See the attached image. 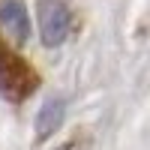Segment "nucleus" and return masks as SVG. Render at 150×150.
I'll use <instances>...</instances> for the list:
<instances>
[{
  "label": "nucleus",
  "mask_w": 150,
  "mask_h": 150,
  "mask_svg": "<svg viewBox=\"0 0 150 150\" xmlns=\"http://www.w3.org/2000/svg\"><path fill=\"white\" fill-rule=\"evenodd\" d=\"M0 30L15 45L30 42V9L27 0H0Z\"/></svg>",
  "instance_id": "obj_2"
},
{
  "label": "nucleus",
  "mask_w": 150,
  "mask_h": 150,
  "mask_svg": "<svg viewBox=\"0 0 150 150\" xmlns=\"http://www.w3.org/2000/svg\"><path fill=\"white\" fill-rule=\"evenodd\" d=\"M36 24L45 48H60L72 33V6L66 0H36Z\"/></svg>",
  "instance_id": "obj_1"
},
{
  "label": "nucleus",
  "mask_w": 150,
  "mask_h": 150,
  "mask_svg": "<svg viewBox=\"0 0 150 150\" xmlns=\"http://www.w3.org/2000/svg\"><path fill=\"white\" fill-rule=\"evenodd\" d=\"M63 120H66V99L63 96H45L42 105L36 108V120H33L36 144L48 141L60 126H63Z\"/></svg>",
  "instance_id": "obj_3"
},
{
  "label": "nucleus",
  "mask_w": 150,
  "mask_h": 150,
  "mask_svg": "<svg viewBox=\"0 0 150 150\" xmlns=\"http://www.w3.org/2000/svg\"><path fill=\"white\" fill-rule=\"evenodd\" d=\"M57 150H72V144H60V147H57Z\"/></svg>",
  "instance_id": "obj_4"
}]
</instances>
